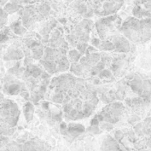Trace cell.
<instances>
[{
    "instance_id": "6da1fadb",
    "label": "cell",
    "mask_w": 151,
    "mask_h": 151,
    "mask_svg": "<svg viewBox=\"0 0 151 151\" xmlns=\"http://www.w3.org/2000/svg\"><path fill=\"white\" fill-rule=\"evenodd\" d=\"M123 32L136 43H143L151 38V19H129L122 27Z\"/></svg>"
},
{
    "instance_id": "7a4b0ae2",
    "label": "cell",
    "mask_w": 151,
    "mask_h": 151,
    "mask_svg": "<svg viewBox=\"0 0 151 151\" xmlns=\"http://www.w3.org/2000/svg\"><path fill=\"white\" fill-rule=\"evenodd\" d=\"M6 22H7V13L4 9H1V27H4Z\"/></svg>"
}]
</instances>
